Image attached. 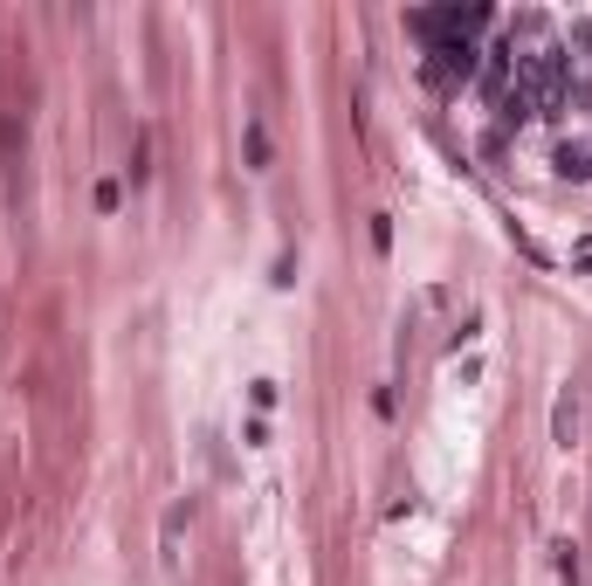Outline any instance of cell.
I'll list each match as a JSON object with an SVG mask.
<instances>
[{
  "label": "cell",
  "instance_id": "7a4b0ae2",
  "mask_svg": "<svg viewBox=\"0 0 592 586\" xmlns=\"http://www.w3.org/2000/svg\"><path fill=\"white\" fill-rule=\"evenodd\" d=\"M558 579H565V586H585V545H579V538H558Z\"/></svg>",
  "mask_w": 592,
  "mask_h": 586
},
{
  "label": "cell",
  "instance_id": "277c9868",
  "mask_svg": "<svg viewBox=\"0 0 592 586\" xmlns=\"http://www.w3.org/2000/svg\"><path fill=\"white\" fill-rule=\"evenodd\" d=\"M579 263H592V241H585V249H579Z\"/></svg>",
  "mask_w": 592,
  "mask_h": 586
},
{
  "label": "cell",
  "instance_id": "3957f363",
  "mask_svg": "<svg viewBox=\"0 0 592 586\" xmlns=\"http://www.w3.org/2000/svg\"><path fill=\"white\" fill-rule=\"evenodd\" d=\"M558 166H565V173H592V138H565V145H558Z\"/></svg>",
  "mask_w": 592,
  "mask_h": 586
},
{
  "label": "cell",
  "instance_id": "6da1fadb",
  "mask_svg": "<svg viewBox=\"0 0 592 586\" xmlns=\"http://www.w3.org/2000/svg\"><path fill=\"white\" fill-rule=\"evenodd\" d=\"M592 435V393L585 387H565L558 393V408H551V442L558 449H579Z\"/></svg>",
  "mask_w": 592,
  "mask_h": 586
}]
</instances>
